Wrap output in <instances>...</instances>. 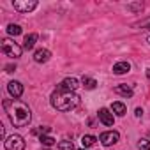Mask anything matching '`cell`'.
<instances>
[{"instance_id":"obj_7","label":"cell","mask_w":150,"mask_h":150,"mask_svg":"<svg viewBox=\"0 0 150 150\" xmlns=\"http://www.w3.org/2000/svg\"><path fill=\"white\" fill-rule=\"evenodd\" d=\"M7 90H9V94H11L14 99H18V97H21V94H23V85H21L20 81H11V83L7 85Z\"/></svg>"},{"instance_id":"obj_23","label":"cell","mask_w":150,"mask_h":150,"mask_svg":"<svg viewBox=\"0 0 150 150\" xmlns=\"http://www.w3.org/2000/svg\"><path fill=\"white\" fill-rule=\"evenodd\" d=\"M145 72H146V76H148V80H150V69H146Z\"/></svg>"},{"instance_id":"obj_3","label":"cell","mask_w":150,"mask_h":150,"mask_svg":"<svg viewBox=\"0 0 150 150\" xmlns=\"http://www.w3.org/2000/svg\"><path fill=\"white\" fill-rule=\"evenodd\" d=\"M2 51L7 55V57H11V58H20L21 57V46H18L14 41H11V39H2Z\"/></svg>"},{"instance_id":"obj_12","label":"cell","mask_w":150,"mask_h":150,"mask_svg":"<svg viewBox=\"0 0 150 150\" xmlns=\"http://www.w3.org/2000/svg\"><path fill=\"white\" fill-rule=\"evenodd\" d=\"M129 71H131V64L129 62H118V64L113 65V72L115 74H125Z\"/></svg>"},{"instance_id":"obj_21","label":"cell","mask_w":150,"mask_h":150,"mask_svg":"<svg viewBox=\"0 0 150 150\" xmlns=\"http://www.w3.org/2000/svg\"><path fill=\"white\" fill-rule=\"evenodd\" d=\"M6 71L7 72H14L16 71V65H6Z\"/></svg>"},{"instance_id":"obj_2","label":"cell","mask_w":150,"mask_h":150,"mask_svg":"<svg viewBox=\"0 0 150 150\" xmlns=\"http://www.w3.org/2000/svg\"><path fill=\"white\" fill-rule=\"evenodd\" d=\"M80 104V96L65 90L62 85L57 87V90L51 94V106L58 111H71Z\"/></svg>"},{"instance_id":"obj_5","label":"cell","mask_w":150,"mask_h":150,"mask_svg":"<svg viewBox=\"0 0 150 150\" xmlns=\"http://www.w3.org/2000/svg\"><path fill=\"white\" fill-rule=\"evenodd\" d=\"M13 7L18 13H30V11H34L37 7V2L35 0H14Z\"/></svg>"},{"instance_id":"obj_19","label":"cell","mask_w":150,"mask_h":150,"mask_svg":"<svg viewBox=\"0 0 150 150\" xmlns=\"http://www.w3.org/2000/svg\"><path fill=\"white\" fill-rule=\"evenodd\" d=\"M58 150H74V145H72V141H60Z\"/></svg>"},{"instance_id":"obj_1","label":"cell","mask_w":150,"mask_h":150,"mask_svg":"<svg viewBox=\"0 0 150 150\" xmlns=\"http://www.w3.org/2000/svg\"><path fill=\"white\" fill-rule=\"evenodd\" d=\"M4 110H6L9 120L13 122V125H16V127H25L32 120L30 108L25 103L18 101V99H6L4 101Z\"/></svg>"},{"instance_id":"obj_17","label":"cell","mask_w":150,"mask_h":150,"mask_svg":"<svg viewBox=\"0 0 150 150\" xmlns=\"http://www.w3.org/2000/svg\"><path fill=\"white\" fill-rule=\"evenodd\" d=\"M39 141H41L44 146H53V145H55V139H53L51 136H46V134H41Z\"/></svg>"},{"instance_id":"obj_4","label":"cell","mask_w":150,"mask_h":150,"mask_svg":"<svg viewBox=\"0 0 150 150\" xmlns=\"http://www.w3.org/2000/svg\"><path fill=\"white\" fill-rule=\"evenodd\" d=\"M4 145H6L7 150H25V141L20 134H13V136L6 138Z\"/></svg>"},{"instance_id":"obj_20","label":"cell","mask_w":150,"mask_h":150,"mask_svg":"<svg viewBox=\"0 0 150 150\" xmlns=\"http://www.w3.org/2000/svg\"><path fill=\"white\" fill-rule=\"evenodd\" d=\"M138 146H139V150H150V141L148 139H139Z\"/></svg>"},{"instance_id":"obj_8","label":"cell","mask_w":150,"mask_h":150,"mask_svg":"<svg viewBox=\"0 0 150 150\" xmlns=\"http://www.w3.org/2000/svg\"><path fill=\"white\" fill-rule=\"evenodd\" d=\"M97 115H99V120H101L104 125H113V113H110L108 108H101Z\"/></svg>"},{"instance_id":"obj_6","label":"cell","mask_w":150,"mask_h":150,"mask_svg":"<svg viewBox=\"0 0 150 150\" xmlns=\"http://www.w3.org/2000/svg\"><path fill=\"white\" fill-rule=\"evenodd\" d=\"M118 132L117 131H106V132H103L101 136H99V141L104 145V146H111V145H115L117 141H118Z\"/></svg>"},{"instance_id":"obj_16","label":"cell","mask_w":150,"mask_h":150,"mask_svg":"<svg viewBox=\"0 0 150 150\" xmlns=\"http://www.w3.org/2000/svg\"><path fill=\"white\" fill-rule=\"evenodd\" d=\"M7 34H9V35H13V37H16V35H20V34H21V27H20V25L11 23V25L7 27Z\"/></svg>"},{"instance_id":"obj_14","label":"cell","mask_w":150,"mask_h":150,"mask_svg":"<svg viewBox=\"0 0 150 150\" xmlns=\"http://www.w3.org/2000/svg\"><path fill=\"white\" fill-rule=\"evenodd\" d=\"M35 41H37V34H30V35H27L25 41H23V48H25V50H32V48L35 46Z\"/></svg>"},{"instance_id":"obj_9","label":"cell","mask_w":150,"mask_h":150,"mask_svg":"<svg viewBox=\"0 0 150 150\" xmlns=\"http://www.w3.org/2000/svg\"><path fill=\"white\" fill-rule=\"evenodd\" d=\"M50 57H51V53H50L48 50H37V51L34 53V60H35L37 64H44V62H48Z\"/></svg>"},{"instance_id":"obj_13","label":"cell","mask_w":150,"mask_h":150,"mask_svg":"<svg viewBox=\"0 0 150 150\" xmlns=\"http://www.w3.org/2000/svg\"><path fill=\"white\" fill-rule=\"evenodd\" d=\"M111 111H113L115 115H118V117H124V115H125V111H127V108H125V104H124V103L117 101V103H113V104H111Z\"/></svg>"},{"instance_id":"obj_25","label":"cell","mask_w":150,"mask_h":150,"mask_svg":"<svg viewBox=\"0 0 150 150\" xmlns=\"http://www.w3.org/2000/svg\"><path fill=\"white\" fill-rule=\"evenodd\" d=\"M148 41H150V39H148Z\"/></svg>"},{"instance_id":"obj_22","label":"cell","mask_w":150,"mask_h":150,"mask_svg":"<svg viewBox=\"0 0 150 150\" xmlns=\"http://www.w3.org/2000/svg\"><path fill=\"white\" fill-rule=\"evenodd\" d=\"M143 115V110L141 108H136V117H141Z\"/></svg>"},{"instance_id":"obj_11","label":"cell","mask_w":150,"mask_h":150,"mask_svg":"<svg viewBox=\"0 0 150 150\" xmlns=\"http://www.w3.org/2000/svg\"><path fill=\"white\" fill-rule=\"evenodd\" d=\"M115 94L124 96V97H132V88H131L129 85L122 83V85H117V87H115Z\"/></svg>"},{"instance_id":"obj_15","label":"cell","mask_w":150,"mask_h":150,"mask_svg":"<svg viewBox=\"0 0 150 150\" xmlns=\"http://www.w3.org/2000/svg\"><path fill=\"white\" fill-rule=\"evenodd\" d=\"M81 83H83V87H85L87 90H94V88L97 87V81H96V80H92V78H88V76H83Z\"/></svg>"},{"instance_id":"obj_24","label":"cell","mask_w":150,"mask_h":150,"mask_svg":"<svg viewBox=\"0 0 150 150\" xmlns=\"http://www.w3.org/2000/svg\"><path fill=\"white\" fill-rule=\"evenodd\" d=\"M80 150H85V148H80Z\"/></svg>"},{"instance_id":"obj_10","label":"cell","mask_w":150,"mask_h":150,"mask_svg":"<svg viewBox=\"0 0 150 150\" xmlns=\"http://www.w3.org/2000/svg\"><path fill=\"white\" fill-rule=\"evenodd\" d=\"M60 85H62V87H64L65 90H69V92H74V90H76V88L80 87V85H78V80H76V78H65V80H64V81H62Z\"/></svg>"},{"instance_id":"obj_18","label":"cell","mask_w":150,"mask_h":150,"mask_svg":"<svg viewBox=\"0 0 150 150\" xmlns=\"http://www.w3.org/2000/svg\"><path fill=\"white\" fill-rule=\"evenodd\" d=\"M96 141H97V139H96V136H90V134H87V136H83V138H81L83 146H92Z\"/></svg>"}]
</instances>
